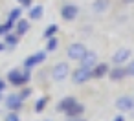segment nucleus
I'll use <instances>...</instances> for the list:
<instances>
[{"label":"nucleus","mask_w":134,"mask_h":121,"mask_svg":"<svg viewBox=\"0 0 134 121\" xmlns=\"http://www.w3.org/2000/svg\"><path fill=\"white\" fill-rule=\"evenodd\" d=\"M6 121H20V119H19V116H17L15 112H11V114L6 116Z\"/></svg>","instance_id":"b1692460"},{"label":"nucleus","mask_w":134,"mask_h":121,"mask_svg":"<svg viewBox=\"0 0 134 121\" xmlns=\"http://www.w3.org/2000/svg\"><path fill=\"white\" fill-rule=\"evenodd\" d=\"M127 75H134V61L129 64V68H127Z\"/></svg>","instance_id":"393cba45"},{"label":"nucleus","mask_w":134,"mask_h":121,"mask_svg":"<svg viewBox=\"0 0 134 121\" xmlns=\"http://www.w3.org/2000/svg\"><path fill=\"white\" fill-rule=\"evenodd\" d=\"M8 81L15 86H22L30 81V73L28 72H20V70H11L8 73Z\"/></svg>","instance_id":"f257e3e1"},{"label":"nucleus","mask_w":134,"mask_h":121,"mask_svg":"<svg viewBox=\"0 0 134 121\" xmlns=\"http://www.w3.org/2000/svg\"><path fill=\"white\" fill-rule=\"evenodd\" d=\"M30 30V22L28 20H19V28H17V33L19 35H24L26 31Z\"/></svg>","instance_id":"dca6fc26"},{"label":"nucleus","mask_w":134,"mask_h":121,"mask_svg":"<svg viewBox=\"0 0 134 121\" xmlns=\"http://www.w3.org/2000/svg\"><path fill=\"white\" fill-rule=\"evenodd\" d=\"M86 46L85 44H81V42H75V44H70L68 46V57L72 59V61H81L85 55H86Z\"/></svg>","instance_id":"f03ea898"},{"label":"nucleus","mask_w":134,"mask_h":121,"mask_svg":"<svg viewBox=\"0 0 134 121\" xmlns=\"http://www.w3.org/2000/svg\"><path fill=\"white\" fill-rule=\"evenodd\" d=\"M116 106L118 110H123V112H129V110H134V99L130 95H123L116 101Z\"/></svg>","instance_id":"39448f33"},{"label":"nucleus","mask_w":134,"mask_h":121,"mask_svg":"<svg viewBox=\"0 0 134 121\" xmlns=\"http://www.w3.org/2000/svg\"><path fill=\"white\" fill-rule=\"evenodd\" d=\"M20 13H22V11H20L19 8H17V9H13V11L9 13V22H13V20H17V19L20 17Z\"/></svg>","instance_id":"6ab92c4d"},{"label":"nucleus","mask_w":134,"mask_h":121,"mask_svg":"<svg viewBox=\"0 0 134 121\" xmlns=\"http://www.w3.org/2000/svg\"><path fill=\"white\" fill-rule=\"evenodd\" d=\"M57 48V39L55 37H52L50 39V42H48V51H52V50H55Z\"/></svg>","instance_id":"4be33fe9"},{"label":"nucleus","mask_w":134,"mask_h":121,"mask_svg":"<svg viewBox=\"0 0 134 121\" xmlns=\"http://www.w3.org/2000/svg\"><path fill=\"white\" fill-rule=\"evenodd\" d=\"M44 106H46V99L42 97V99H39V101H37V105H35V110H37V112H42V108H44Z\"/></svg>","instance_id":"aec40b11"},{"label":"nucleus","mask_w":134,"mask_h":121,"mask_svg":"<svg viewBox=\"0 0 134 121\" xmlns=\"http://www.w3.org/2000/svg\"><path fill=\"white\" fill-rule=\"evenodd\" d=\"M2 50H6V46H4L2 42H0V51H2Z\"/></svg>","instance_id":"7c9ffc66"},{"label":"nucleus","mask_w":134,"mask_h":121,"mask_svg":"<svg viewBox=\"0 0 134 121\" xmlns=\"http://www.w3.org/2000/svg\"><path fill=\"white\" fill-rule=\"evenodd\" d=\"M4 88H6V83H4V81H2V79H0V92H2V90H4Z\"/></svg>","instance_id":"c85d7f7f"},{"label":"nucleus","mask_w":134,"mask_h":121,"mask_svg":"<svg viewBox=\"0 0 134 121\" xmlns=\"http://www.w3.org/2000/svg\"><path fill=\"white\" fill-rule=\"evenodd\" d=\"M125 75H127V68H121V66H116V68L110 72V79H112V81H121Z\"/></svg>","instance_id":"ddd939ff"},{"label":"nucleus","mask_w":134,"mask_h":121,"mask_svg":"<svg viewBox=\"0 0 134 121\" xmlns=\"http://www.w3.org/2000/svg\"><path fill=\"white\" fill-rule=\"evenodd\" d=\"M90 77H92V72L86 70V68H81V66H79L77 70H74V73H72V79H74V83H77V84L86 83Z\"/></svg>","instance_id":"20e7f679"},{"label":"nucleus","mask_w":134,"mask_h":121,"mask_svg":"<svg viewBox=\"0 0 134 121\" xmlns=\"http://www.w3.org/2000/svg\"><path fill=\"white\" fill-rule=\"evenodd\" d=\"M11 26H13V22H9V20H8L4 26H0V35H2V33H6L8 30H11Z\"/></svg>","instance_id":"5701e85b"},{"label":"nucleus","mask_w":134,"mask_h":121,"mask_svg":"<svg viewBox=\"0 0 134 121\" xmlns=\"http://www.w3.org/2000/svg\"><path fill=\"white\" fill-rule=\"evenodd\" d=\"M125 2H132V0H125Z\"/></svg>","instance_id":"2f4dec72"},{"label":"nucleus","mask_w":134,"mask_h":121,"mask_svg":"<svg viewBox=\"0 0 134 121\" xmlns=\"http://www.w3.org/2000/svg\"><path fill=\"white\" fill-rule=\"evenodd\" d=\"M44 59H46V53H44V51H39V53H35V55L28 57V59L24 61V66H26V70H30V68H33L35 64L42 62Z\"/></svg>","instance_id":"6e6552de"},{"label":"nucleus","mask_w":134,"mask_h":121,"mask_svg":"<svg viewBox=\"0 0 134 121\" xmlns=\"http://www.w3.org/2000/svg\"><path fill=\"white\" fill-rule=\"evenodd\" d=\"M97 62V55L94 51H86V55L81 59V68H86V70H92Z\"/></svg>","instance_id":"0eeeda50"},{"label":"nucleus","mask_w":134,"mask_h":121,"mask_svg":"<svg viewBox=\"0 0 134 121\" xmlns=\"http://www.w3.org/2000/svg\"><path fill=\"white\" fill-rule=\"evenodd\" d=\"M68 73H70L68 64H66V62H57V64L53 66V70H52V79H53V81H64V79L68 77Z\"/></svg>","instance_id":"7ed1b4c3"},{"label":"nucleus","mask_w":134,"mask_h":121,"mask_svg":"<svg viewBox=\"0 0 134 121\" xmlns=\"http://www.w3.org/2000/svg\"><path fill=\"white\" fill-rule=\"evenodd\" d=\"M77 11H79L77 6H72V4H66V6L61 8V15H63L64 20H74L77 17Z\"/></svg>","instance_id":"423d86ee"},{"label":"nucleus","mask_w":134,"mask_h":121,"mask_svg":"<svg viewBox=\"0 0 134 121\" xmlns=\"http://www.w3.org/2000/svg\"><path fill=\"white\" fill-rule=\"evenodd\" d=\"M19 2H22L24 6H30V4H31V0H19Z\"/></svg>","instance_id":"cd10ccee"},{"label":"nucleus","mask_w":134,"mask_h":121,"mask_svg":"<svg viewBox=\"0 0 134 121\" xmlns=\"http://www.w3.org/2000/svg\"><path fill=\"white\" fill-rule=\"evenodd\" d=\"M57 30H59V28H57L55 24L48 26V28H46V31H44V39H52V37H53V35L57 33Z\"/></svg>","instance_id":"a211bd4d"},{"label":"nucleus","mask_w":134,"mask_h":121,"mask_svg":"<svg viewBox=\"0 0 134 121\" xmlns=\"http://www.w3.org/2000/svg\"><path fill=\"white\" fill-rule=\"evenodd\" d=\"M129 57H130V51H129V50H119V51H116V53L112 55V61H114L116 64H121V62H125Z\"/></svg>","instance_id":"9b49d317"},{"label":"nucleus","mask_w":134,"mask_h":121,"mask_svg":"<svg viewBox=\"0 0 134 121\" xmlns=\"http://www.w3.org/2000/svg\"><path fill=\"white\" fill-rule=\"evenodd\" d=\"M92 8H94L96 13H101V11H105V9L108 8V0H96Z\"/></svg>","instance_id":"2eb2a0df"},{"label":"nucleus","mask_w":134,"mask_h":121,"mask_svg":"<svg viewBox=\"0 0 134 121\" xmlns=\"http://www.w3.org/2000/svg\"><path fill=\"white\" fill-rule=\"evenodd\" d=\"M75 103H77V101H75V97H64V99H61V101H59V105H57V110L66 114V112H68V110H70V108H72Z\"/></svg>","instance_id":"1a4fd4ad"},{"label":"nucleus","mask_w":134,"mask_h":121,"mask_svg":"<svg viewBox=\"0 0 134 121\" xmlns=\"http://www.w3.org/2000/svg\"><path fill=\"white\" fill-rule=\"evenodd\" d=\"M114 121H125V119H123V116H118V117H114Z\"/></svg>","instance_id":"c756f323"},{"label":"nucleus","mask_w":134,"mask_h":121,"mask_svg":"<svg viewBox=\"0 0 134 121\" xmlns=\"http://www.w3.org/2000/svg\"><path fill=\"white\" fill-rule=\"evenodd\" d=\"M66 121H85V119H81V117H68Z\"/></svg>","instance_id":"bb28decb"},{"label":"nucleus","mask_w":134,"mask_h":121,"mask_svg":"<svg viewBox=\"0 0 134 121\" xmlns=\"http://www.w3.org/2000/svg\"><path fill=\"white\" fill-rule=\"evenodd\" d=\"M41 15H42V6H35V8L30 11V19H33V20L41 19Z\"/></svg>","instance_id":"f3484780"},{"label":"nucleus","mask_w":134,"mask_h":121,"mask_svg":"<svg viewBox=\"0 0 134 121\" xmlns=\"http://www.w3.org/2000/svg\"><path fill=\"white\" fill-rule=\"evenodd\" d=\"M17 44V37L15 35H8V48H13Z\"/></svg>","instance_id":"412c9836"},{"label":"nucleus","mask_w":134,"mask_h":121,"mask_svg":"<svg viewBox=\"0 0 134 121\" xmlns=\"http://www.w3.org/2000/svg\"><path fill=\"white\" fill-rule=\"evenodd\" d=\"M22 101H24V99L17 94V95H9V97L6 99V105L9 106V110H19V108L22 106Z\"/></svg>","instance_id":"9d476101"},{"label":"nucleus","mask_w":134,"mask_h":121,"mask_svg":"<svg viewBox=\"0 0 134 121\" xmlns=\"http://www.w3.org/2000/svg\"><path fill=\"white\" fill-rule=\"evenodd\" d=\"M30 94H31V90H28V88H26V90H22V92H20V94H19V95H20V97H22V99H26V97H28V95H30Z\"/></svg>","instance_id":"a878e982"},{"label":"nucleus","mask_w":134,"mask_h":121,"mask_svg":"<svg viewBox=\"0 0 134 121\" xmlns=\"http://www.w3.org/2000/svg\"><path fill=\"white\" fill-rule=\"evenodd\" d=\"M90 72H92V77L99 79V77H103V75L108 72V66H107V64H96V66H94Z\"/></svg>","instance_id":"f8f14e48"},{"label":"nucleus","mask_w":134,"mask_h":121,"mask_svg":"<svg viewBox=\"0 0 134 121\" xmlns=\"http://www.w3.org/2000/svg\"><path fill=\"white\" fill-rule=\"evenodd\" d=\"M83 110H85V106H83V105H79V103H75V105L66 112V116H68V117H79V116L83 114Z\"/></svg>","instance_id":"4468645a"}]
</instances>
